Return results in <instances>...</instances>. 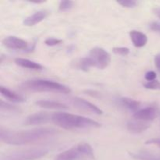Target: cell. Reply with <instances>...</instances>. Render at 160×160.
<instances>
[{"mask_svg": "<svg viewBox=\"0 0 160 160\" xmlns=\"http://www.w3.org/2000/svg\"><path fill=\"white\" fill-rule=\"evenodd\" d=\"M58 131L52 128H40L28 131H9L0 129V140L11 145H26L48 140L57 134Z\"/></svg>", "mask_w": 160, "mask_h": 160, "instance_id": "cell-1", "label": "cell"}, {"mask_svg": "<svg viewBox=\"0 0 160 160\" xmlns=\"http://www.w3.org/2000/svg\"><path fill=\"white\" fill-rule=\"evenodd\" d=\"M52 121L56 126L65 130L89 129L101 127L98 122L90 118L63 112L53 113Z\"/></svg>", "mask_w": 160, "mask_h": 160, "instance_id": "cell-2", "label": "cell"}, {"mask_svg": "<svg viewBox=\"0 0 160 160\" xmlns=\"http://www.w3.org/2000/svg\"><path fill=\"white\" fill-rule=\"evenodd\" d=\"M20 86L23 90L32 92H58L62 94L70 92V88L67 86L49 80H29L22 83Z\"/></svg>", "mask_w": 160, "mask_h": 160, "instance_id": "cell-3", "label": "cell"}, {"mask_svg": "<svg viewBox=\"0 0 160 160\" xmlns=\"http://www.w3.org/2000/svg\"><path fill=\"white\" fill-rule=\"evenodd\" d=\"M48 153L46 148H31L22 151L11 152L2 155L1 160H37Z\"/></svg>", "mask_w": 160, "mask_h": 160, "instance_id": "cell-4", "label": "cell"}, {"mask_svg": "<svg viewBox=\"0 0 160 160\" xmlns=\"http://www.w3.org/2000/svg\"><path fill=\"white\" fill-rule=\"evenodd\" d=\"M89 56L95 63V67L99 70H104L110 64L111 56L107 51L100 47L92 48L89 52Z\"/></svg>", "mask_w": 160, "mask_h": 160, "instance_id": "cell-5", "label": "cell"}, {"mask_svg": "<svg viewBox=\"0 0 160 160\" xmlns=\"http://www.w3.org/2000/svg\"><path fill=\"white\" fill-rule=\"evenodd\" d=\"M72 103H73V106L79 110L96 114V115H102L103 113L102 110L100 108L84 98L75 97L72 99Z\"/></svg>", "mask_w": 160, "mask_h": 160, "instance_id": "cell-6", "label": "cell"}, {"mask_svg": "<svg viewBox=\"0 0 160 160\" xmlns=\"http://www.w3.org/2000/svg\"><path fill=\"white\" fill-rule=\"evenodd\" d=\"M158 115V110L155 106H148L144 109H141L135 112L133 115L134 120H141V121L148 122L152 121Z\"/></svg>", "mask_w": 160, "mask_h": 160, "instance_id": "cell-7", "label": "cell"}, {"mask_svg": "<svg viewBox=\"0 0 160 160\" xmlns=\"http://www.w3.org/2000/svg\"><path fill=\"white\" fill-rule=\"evenodd\" d=\"M2 44L7 48L14 50H25L28 47V43L27 41L16 36L6 37L2 40Z\"/></svg>", "mask_w": 160, "mask_h": 160, "instance_id": "cell-8", "label": "cell"}, {"mask_svg": "<svg viewBox=\"0 0 160 160\" xmlns=\"http://www.w3.org/2000/svg\"><path fill=\"white\" fill-rule=\"evenodd\" d=\"M52 114L50 115L47 112H39L33 113L27 117L24 123L26 125H40L45 124L52 121Z\"/></svg>", "mask_w": 160, "mask_h": 160, "instance_id": "cell-9", "label": "cell"}, {"mask_svg": "<svg viewBox=\"0 0 160 160\" xmlns=\"http://www.w3.org/2000/svg\"><path fill=\"white\" fill-rule=\"evenodd\" d=\"M48 15V11L46 10H39L35 12L34 13L31 14L29 17H26L23 20V24L27 27H32L38 24L42 20H45Z\"/></svg>", "mask_w": 160, "mask_h": 160, "instance_id": "cell-10", "label": "cell"}, {"mask_svg": "<svg viewBox=\"0 0 160 160\" xmlns=\"http://www.w3.org/2000/svg\"><path fill=\"white\" fill-rule=\"evenodd\" d=\"M150 128V124L148 122L141 121L138 120H129L127 123V128L128 131L134 134L142 133Z\"/></svg>", "mask_w": 160, "mask_h": 160, "instance_id": "cell-11", "label": "cell"}, {"mask_svg": "<svg viewBox=\"0 0 160 160\" xmlns=\"http://www.w3.org/2000/svg\"><path fill=\"white\" fill-rule=\"evenodd\" d=\"M81 157H83L82 154L78 150L76 145L70 149H67L59 153L56 156L55 160H78Z\"/></svg>", "mask_w": 160, "mask_h": 160, "instance_id": "cell-12", "label": "cell"}, {"mask_svg": "<svg viewBox=\"0 0 160 160\" xmlns=\"http://www.w3.org/2000/svg\"><path fill=\"white\" fill-rule=\"evenodd\" d=\"M130 37L134 45L137 48H142L145 46L148 42V37L146 34L135 30H133L130 32Z\"/></svg>", "mask_w": 160, "mask_h": 160, "instance_id": "cell-13", "label": "cell"}, {"mask_svg": "<svg viewBox=\"0 0 160 160\" xmlns=\"http://www.w3.org/2000/svg\"><path fill=\"white\" fill-rule=\"evenodd\" d=\"M35 104L39 107L47 109L62 110V109H68V106L64 104V103L56 101H51V100H39V101L36 102Z\"/></svg>", "mask_w": 160, "mask_h": 160, "instance_id": "cell-14", "label": "cell"}, {"mask_svg": "<svg viewBox=\"0 0 160 160\" xmlns=\"http://www.w3.org/2000/svg\"><path fill=\"white\" fill-rule=\"evenodd\" d=\"M73 65L74 68L83 70V71H88L90 68L95 67V63L90 56L77 59L74 61V62H73Z\"/></svg>", "mask_w": 160, "mask_h": 160, "instance_id": "cell-15", "label": "cell"}, {"mask_svg": "<svg viewBox=\"0 0 160 160\" xmlns=\"http://www.w3.org/2000/svg\"><path fill=\"white\" fill-rule=\"evenodd\" d=\"M0 92L4 98L9 100V101L14 102H23L25 101V98L23 96L16 93L13 91H11L6 88L3 87V86L0 87Z\"/></svg>", "mask_w": 160, "mask_h": 160, "instance_id": "cell-16", "label": "cell"}, {"mask_svg": "<svg viewBox=\"0 0 160 160\" xmlns=\"http://www.w3.org/2000/svg\"><path fill=\"white\" fill-rule=\"evenodd\" d=\"M15 63L19 67L29 69V70H39L43 68V67L41 64L38 63L34 61L30 60V59H23V58H17V59H15Z\"/></svg>", "mask_w": 160, "mask_h": 160, "instance_id": "cell-17", "label": "cell"}, {"mask_svg": "<svg viewBox=\"0 0 160 160\" xmlns=\"http://www.w3.org/2000/svg\"><path fill=\"white\" fill-rule=\"evenodd\" d=\"M130 156L134 160H160V156L147 152H129Z\"/></svg>", "mask_w": 160, "mask_h": 160, "instance_id": "cell-18", "label": "cell"}, {"mask_svg": "<svg viewBox=\"0 0 160 160\" xmlns=\"http://www.w3.org/2000/svg\"><path fill=\"white\" fill-rule=\"evenodd\" d=\"M120 102L125 108L128 109L129 110L134 111V112H137L138 110H139L141 105V103L138 101H137V100H134L131 98H128V97H123V98H120Z\"/></svg>", "mask_w": 160, "mask_h": 160, "instance_id": "cell-19", "label": "cell"}, {"mask_svg": "<svg viewBox=\"0 0 160 160\" xmlns=\"http://www.w3.org/2000/svg\"><path fill=\"white\" fill-rule=\"evenodd\" d=\"M78 150L81 152V153L82 154L83 156H87V157L94 158V151L92 147L89 145L88 143H86V142H81V143L78 144L77 145Z\"/></svg>", "mask_w": 160, "mask_h": 160, "instance_id": "cell-20", "label": "cell"}, {"mask_svg": "<svg viewBox=\"0 0 160 160\" xmlns=\"http://www.w3.org/2000/svg\"><path fill=\"white\" fill-rule=\"evenodd\" d=\"M0 109L2 112L5 111V112H17L20 111V109L17 108V106H12V105L9 104V103L6 102L3 100L0 101Z\"/></svg>", "mask_w": 160, "mask_h": 160, "instance_id": "cell-21", "label": "cell"}, {"mask_svg": "<svg viewBox=\"0 0 160 160\" xmlns=\"http://www.w3.org/2000/svg\"><path fill=\"white\" fill-rule=\"evenodd\" d=\"M74 6V2L70 0H64L61 1L59 5V9L61 12H66V11L70 10Z\"/></svg>", "mask_w": 160, "mask_h": 160, "instance_id": "cell-22", "label": "cell"}, {"mask_svg": "<svg viewBox=\"0 0 160 160\" xmlns=\"http://www.w3.org/2000/svg\"><path fill=\"white\" fill-rule=\"evenodd\" d=\"M144 87L149 90H160V81L155 80L152 81H147L144 84Z\"/></svg>", "mask_w": 160, "mask_h": 160, "instance_id": "cell-23", "label": "cell"}, {"mask_svg": "<svg viewBox=\"0 0 160 160\" xmlns=\"http://www.w3.org/2000/svg\"><path fill=\"white\" fill-rule=\"evenodd\" d=\"M112 52L119 56H126L130 53V49L126 47H115L112 48Z\"/></svg>", "mask_w": 160, "mask_h": 160, "instance_id": "cell-24", "label": "cell"}, {"mask_svg": "<svg viewBox=\"0 0 160 160\" xmlns=\"http://www.w3.org/2000/svg\"><path fill=\"white\" fill-rule=\"evenodd\" d=\"M117 3L126 8H134L137 6V2L134 0H121V1H117Z\"/></svg>", "mask_w": 160, "mask_h": 160, "instance_id": "cell-25", "label": "cell"}, {"mask_svg": "<svg viewBox=\"0 0 160 160\" xmlns=\"http://www.w3.org/2000/svg\"><path fill=\"white\" fill-rule=\"evenodd\" d=\"M62 42V40L59 38H48L45 41V44L48 46H56V45H59Z\"/></svg>", "mask_w": 160, "mask_h": 160, "instance_id": "cell-26", "label": "cell"}, {"mask_svg": "<svg viewBox=\"0 0 160 160\" xmlns=\"http://www.w3.org/2000/svg\"><path fill=\"white\" fill-rule=\"evenodd\" d=\"M156 78V73L153 70H149L145 74V79L147 81H155Z\"/></svg>", "mask_w": 160, "mask_h": 160, "instance_id": "cell-27", "label": "cell"}, {"mask_svg": "<svg viewBox=\"0 0 160 160\" xmlns=\"http://www.w3.org/2000/svg\"><path fill=\"white\" fill-rule=\"evenodd\" d=\"M149 28L152 31H155V32L158 33L160 34V23L157 21L152 22L149 24Z\"/></svg>", "mask_w": 160, "mask_h": 160, "instance_id": "cell-28", "label": "cell"}, {"mask_svg": "<svg viewBox=\"0 0 160 160\" xmlns=\"http://www.w3.org/2000/svg\"><path fill=\"white\" fill-rule=\"evenodd\" d=\"M145 145H157L160 148V138H152L145 142Z\"/></svg>", "mask_w": 160, "mask_h": 160, "instance_id": "cell-29", "label": "cell"}, {"mask_svg": "<svg viewBox=\"0 0 160 160\" xmlns=\"http://www.w3.org/2000/svg\"><path fill=\"white\" fill-rule=\"evenodd\" d=\"M155 64H156V68L160 71V53L155 56Z\"/></svg>", "mask_w": 160, "mask_h": 160, "instance_id": "cell-30", "label": "cell"}, {"mask_svg": "<svg viewBox=\"0 0 160 160\" xmlns=\"http://www.w3.org/2000/svg\"><path fill=\"white\" fill-rule=\"evenodd\" d=\"M153 12L160 19V7H156L153 9Z\"/></svg>", "mask_w": 160, "mask_h": 160, "instance_id": "cell-31", "label": "cell"}]
</instances>
